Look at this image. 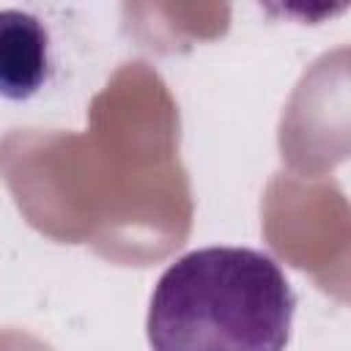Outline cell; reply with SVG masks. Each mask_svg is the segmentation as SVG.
Listing matches in <instances>:
<instances>
[{"label": "cell", "instance_id": "obj_1", "mask_svg": "<svg viewBox=\"0 0 351 351\" xmlns=\"http://www.w3.org/2000/svg\"><path fill=\"white\" fill-rule=\"evenodd\" d=\"M296 296L280 263L250 247L181 255L148 307L151 351H285Z\"/></svg>", "mask_w": 351, "mask_h": 351}, {"label": "cell", "instance_id": "obj_2", "mask_svg": "<svg viewBox=\"0 0 351 351\" xmlns=\"http://www.w3.org/2000/svg\"><path fill=\"white\" fill-rule=\"evenodd\" d=\"M49 77V36L44 25L19 8L0 11V96L25 101Z\"/></svg>", "mask_w": 351, "mask_h": 351}]
</instances>
